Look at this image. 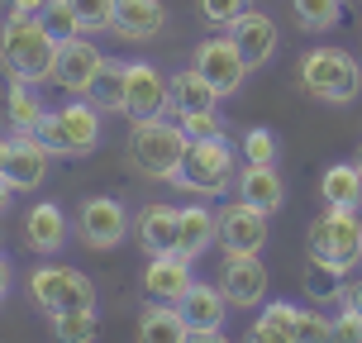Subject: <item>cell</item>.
Returning a JSON list of instances; mask_svg holds the SVG:
<instances>
[{"label":"cell","instance_id":"cell-1","mask_svg":"<svg viewBox=\"0 0 362 343\" xmlns=\"http://www.w3.org/2000/svg\"><path fill=\"white\" fill-rule=\"evenodd\" d=\"M53 62H57V38L43 29L38 15L0 19V67L10 72V81L43 86V81H53Z\"/></svg>","mask_w":362,"mask_h":343},{"label":"cell","instance_id":"cell-2","mask_svg":"<svg viewBox=\"0 0 362 343\" xmlns=\"http://www.w3.org/2000/svg\"><path fill=\"white\" fill-rule=\"evenodd\" d=\"M38 139L53 158H90L100 139H105V115L81 100V95H67L62 105H53L38 124Z\"/></svg>","mask_w":362,"mask_h":343},{"label":"cell","instance_id":"cell-3","mask_svg":"<svg viewBox=\"0 0 362 343\" xmlns=\"http://www.w3.org/2000/svg\"><path fill=\"white\" fill-rule=\"evenodd\" d=\"M305 253L315 267H329L339 277H348L362 262V210L329 205L325 215H315L310 219V234H305Z\"/></svg>","mask_w":362,"mask_h":343},{"label":"cell","instance_id":"cell-4","mask_svg":"<svg viewBox=\"0 0 362 343\" xmlns=\"http://www.w3.org/2000/svg\"><path fill=\"white\" fill-rule=\"evenodd\" d=\"M186 129L177 124V120H139L134 124V134H129V163H134V172L148 181H177L181 172V158H186Z\"/></svg>","mask_w":362,"mask_h":343},{"label":"cell","instance_id":"cell-5","mask_svg":"<svg viewBox=\"0 0 362 343\" xmlns=\"http://www.w3.org/2000/svg\"><path fill=\"white\" fill-rule=\"evenodd\" d=\"M300 91L325 105H353L362 95V62L348 48H310L300 57Z\"/></svg>","mask_w":362,"mask_h":343},{"label":"cell","instance_id":"cell-6","mask_svg":"<svg viewBox=\"0 0 362 343\" xmlns=\"http://www.w3.org/2000/svg\"><path fill=\"white\" fill-rule=\"evenodd\" d=\"M172 186L186 191V196H196V200L224 196L234 186V148H229V139H191Z\"/></svg>","mask_w":362,"mask_h":343},{"label":"cell","instance_id":"cell-7","mask_svg":"<svg viewBox=\"0 0 362 343\" xmlns=\"http://www.w3.org/2000/svg\"><path fill=\"white\" fill-rule=\"evenodd\" d=\"M29 301L48 320L67 315V310H95V281L76 267H62V262H38L29 272Z\"/></svg>","mask_w":362,"mask_h":343},{"label":"cell","instance_id":"cell-8","mask_svg":"<svg viewBox=\"0 0 362 343\" xmlns=\"http://www.w3.org/2000/svg\"><path fill=\"white\" fill-rule=\"evenodd\" d=\"M72 224H76V238L86 243L90 253H110V248H119L134 234V219H129L119 196H86Z\"/></svg>","mask_w":362,"mask_h":343},{"label":"cell","instance_id":"cell-9","mask_svg":"<svg viewBox=\"0 0 362 343\" xmlns=\"http://www.w3.org/2000/svg\"><path fill=\"white\" fill-rule=\"evenodd\" d=\"M158 115H172V76L158 72V62L134 57L124 67V120L139 124V120H158Z\"/></svg>","mask_w":362,"mask_h":343},{"label":"cell","instance_id":"cell-10","mask_svg":"<svg viewBox=\"0 0 362 343\" xmlns=\"http://www.w3.org/2000/svg\"><path fill=\"white\" fill-rule=\"evenodd\" d=\"M267 238H272L267 210H257V205H248V200H238V196H234V205L219 210V229H215L219 253H262Z\"/></svg>","mask_w":362,"mask_h":343},{"label":"cell","instance_id":"cell-11","mask_svg":"<svg viewBox=\"0 0 362 343\" xmlns=\"http://www.w3.org/2000/svg\"><path fill=\"white\" fill-rule=\"evenodd\" d=\"M267 267H262V253H224V267H219V291L229 296L234 310H257L267 301Z\"/></svg>","mask_w":362,"mask_h":343},{"label":"cell","instance_id":"cell-12","mask_svg":"<svg viewBox=\"0 0 362 343\" xmlns=\"http://www.w3.org/2000/svg\"><path fill=\"white\" fill-rule=\"evenodd\" d=\"M76 234V224L67 219V210L57 200H34L24 210V248L38 257H57L67 248V238Z\"/></svg>","mask_w":362,"mask_h":343},{"label":"cell","instance_id":"cell-13","mask_svg":"<svg viewBox=\"0 0 362 343\" xmlns=\"http://www.w3.org/2000/svg\"><path fill=\"white\" fill-rule=\"evenodd\" d=\"M105 67V53L90 43L86 34L57 43V62H53V86L67 95H86V86L95 81V72Z\"/></svg>","mask_w":362,"mask_h":343},{"label":"cell","instance_id":"cell-14","mask_svg":"<svg viewBox=\"0 0 362 343\" xmlns=\"http://www.w3.org/2000/svg\"><path fill=\"white\" fill-rule=\"evenodd\" d=\"M196 262L181 253H163V257H148L144 277H139V286H144V301H163V306H181L186 301V291L196 286Z\"/></svg>","mask_w":362,"mask_h":343},{"label":"cell","instance_id":"cell-15","mask_svg":"<svg viewBox=\"0 0 362 343\" xmlns=\"http://www.w3.org/2000/svg\"><path fill=\"white\" fill-rule=\"evenodd\" d=\"M191 67L219 91V100L234 95V91L243 86V76H248V62L238 57L234 38H205V43L196 48V57H191Z\"/></svg>","mask_w":362,"mask_h":343},{"label":"cell","instance_id":"cell-16","mask_svg":"<svg viewBox=\"0 0 362 343\" xmlns=\"http://www.w3.org/2000/svg\"><path fill=\"white\" fill-rule=\"evenodd\" d=\"M48 167H53V153L43 148L38 134H10V148H5L0 172L10 177L15 191H38V186L48 181Z\"/></svg>","mask_w":362,"mask_h":343},{"label":"cell","instance_id":"cell-17","mask_svg":"<svg viewBox=\"0 0 362 343\" xmlns=\"http://www.w3.org/2000/svg\"><path fill=\"white\" fill-rule=\"evenodd\" d=\"M134 243L144 248V257L177 253V243H181V210H177V205H163V200H148L144 210L134 215Z\"/></svg>","mask_w":362,"mask_h":343},{"label":"cell","instance_id":"cell-18","mask_svg":"<svg viewBox=\"0 0 362 343\" xmlns=\"http://www.w3.org/2000/svg\"><path fill=\"white\" fill-rule=\"evenodd\" d=\"M224 34L234 38V48H238V57L248 62V72L253 67H267L272 57H276V24H272V15H262V10H248V15H238Z\"/></svg>","mask_w":362,"mask_h":343},{"label":"cell","instance_id":"cell-19","mask_svg":"<svg viewBox=\"0 0 362 343\" xmlns=\"http://www.w3.org/2000/svg\"><path fill=\"white\" fill-rule=\"evenodd\" d=\"M163 29H167V5L163 0H115L110 34H119L124 43H153Z\"/></svg>","mask_w":362,"mask_h":343},{"label":"cell","instance_id":"cell-20","mask_svg":"<svg viewBox=\"0 0 362 343\" xmlns=\"http://www.w3.org/2000/svg\"><path fill=\"white\" fill-rule=\"evenodd\" d=\"M262 320L276 325L291 343H329V315L315 306H291V301H272L262 306Z\"/></svg>","mask_w":362,"mask_h":343},{"label":"cell","instance_id":"cell-21","mask_svg":"<svg viewBox=\"0 0 362 343\" xmlns=\"http://www.w3.org/2000/svg\"><path fill=\"white\" fill-rule=\"evenodd\" d=\"M177 310H181V320L191 325V334H200V329H224L234 306H229V296L219 291V281H196Z\"/></svg>","mask_w":362,"mask_h":343},{"label":"cell","instance_id":"cell-22","mask_svg":"<svg viewBox=\"0 0 362 343\" xmlns=\"http://www.w3.org/2000/svg\"><path fill=\"white\" fill-rule=\"evenodd\" d=\"M215 229H219V210H210L205 200H191V205H181V243L177 253L181 257H205L215 248Z\"/></svg>","mask_w":362,"mask_h":343},{"label":"cell","instance_id":"cell-23","mask_svg":"<svg viewBox=\"0 0 362 343\" xmlns=\"http://www.w3.org/2000/svg\"><path fill=\"white\" fill-rule=\"evenodd\" d=\"M191 339V325L181 320L177 306H163V301H148L139 310V329H134V343H186Z\"/></svg>","mask_w":362,"mask_h":343},{"label":"cell","instance_id":"cell-24","mask_svg":"<svg viewBox=\"0 0 362 343\" xmlns=\"http://www.w3.org/2000/svg\"><path fill=\"white\" fill-rule=\"evenodd\" d=\"M238 200H248V205H257V210H281V200H286V186H281V172L276 167H253V163H243L238 167Z\"/></svg>","mask_w":362,"mask_h":343},{"label":"cell","instance_id":"cell-25","mask_svg":"<svg viewBox=\"0 0 362 343\" xmlns=\"http://www.w3.org/2000/svg\"><path fill=\"white\" fill-rule=\"evenodd\" d=\"M43 115H48L43 95L29 81H10V91H5V124L15 129V134H38Z\"/></svg>","mask_w":362,"mask_h":343},{"label":"cell","instance_id":"cell-26","mask_svg":"<svg viewBox=\"0 0 362 343\" xmlns=\"http://www.w3.org/2000/svg\"><path fill=\"white\" fill-rule=\"evenodd\" d=\"M215 105H219V91L196 67L172 72V115H196V110H215Z\"/></svg>","mask_w":362,"mask_h":343},{"label":"cell","instance_id":"cell-27","mask_svg":"<svg viewBox=\"0 0 362 343\" xmlns=\"http://www.w3.org/2000/svg\"><path fill=\"white\" fill-rule=\"evenodd\" d=\"M124 67H129V62L105 57V67L95 72V81L86 86V95H81V100H90L100 115H124Z\"/></svg>","mask_w":362,"mask_h":343},{"label":"cell","instance_id":"cell-28","mask_svg":"<svg viewBox=\"0 0 362 343\" xmlns=\"http://www.w3.org/2000/svg\"><path fill=\"white\" fill-rule=\"evenodd\" d=\"M320 196L325 205H339V210H362V172L358 163H334L320 177Z\"/></svg>","mask_w":362,"mask_h":343},{"label":"cell","instance_id":"cell-29","mask_svg":"<svg viewBox=\"0 0 362 343\" xmlns=\"http://www.w3.org/2000/svg\"><path fill=\"white\" fill-rule=\"evenodd\" d=\"M291 15L305 34H329L344 19V0H291Z\"/></svg>","mask_w":362,"mask_h":343},{"label":"cell","instance_id":"cell-30","mask_svg":"<svg viewBox=\"0 0 362 343\" xmlns=\"http://www.w3.org/2000/svg\"><path fill=\"white\" fill-rule=\"evenodd\" d=\"M53 343H95L100 339V315L95 310H67V315H53Z\"/></svg>","mask_w":362,"mask_h":343},{"label":"cell","instance_id":"cell-31","mask_svg":"<svg viewBox=\"0 0 362 343\" xmlns=\"http://www.w3.org/2000/svg\"><path fill=\"white\" fill-rule=\"evenodd\" d=\"M238 153H243V163H253V167H276L281 144H276V134H272V129H248V134H243V144H238Z\"/></svg>","mask_w":362,"mask_h":343},{"label":"cell","instance_id":"cell-32","mask_svg":"<svg viewBox=\"0 0 362 343\" xmlns=\"http://www.w3.org/2000/svg\"><path fill=\"white\" fill-rule=\"evenodd\" d=\"M43 29L57 38V43H67V38H76L81 34V19H76V10H72V0H48L43 5Z\"/></svg>","mask_w":362,"mask_h":343},{"label":"cell","instance_id":"cell-33","mask_svg":"<svg viewBox=\"0 0 362 343\" xmlns=\"http://www.w3.org/2000/svg\"><path fill=\"white\" fill-rule=\"evenodd\" d=\"M177 124L186 129V139H229L224 115L219 110H196V115H177Z\"/></svg>","mask_w":362,"mask_h":343},{"label":"cell","instance_id":"cell-34","mask_svg":"<svg viewBox=\"0 0 362 343\" xmlns=\"http://www.w3.org/2000/svg\"><path fill=\"white\" fill-rule=\"evenodd\" d=\"M196 10L210 29H229V24H234L238 15H248L253 5H248V0H196Z\"/></svg>","mask_w":362,"mask_h":343},{"label":"cell","instance_id":"cell-35","mask_svg":"<svg viewBox=\"0 0 362 343\" xmlns=\"http://www.w3.org/2000/svg\"><path fill=\"white\" fill-rule=\"evenodd\" d=\"M72 10L81 19V34H100L115 19V0H72Z\"/></svg>","mask_w":362,"mask_h":343},{"label":"cell","instance_id":"cell-36","mask_svg":"<svg viewBox=\"0 0 362 343\" xmlns=\"http://www.w3.org/2000/svg\"><path fill=\"white\" fill-rule=\"evenodd\" d=\"M329 343H362V320L344 306V315L329 320Z\"/></svg>","mask_w":362,"mask_h":343},{"label":"cell","instance_id":"cell-37","mask_svg":"<svg viewBox=\"0 0 362 343\" xmlns=\"http://www.w3.org/2000/svg\"><path fill=\"white\" fill-rule=\"evenodd\" d=\"M238 343H291V339H286V334H281V329H276V325H267V320L257 315L253 325H248V334H243V339H238Z\"/></svg>","mask_w":362,"mask_h":343},{"label":"cell","instance_id":"cell-38","mask_svg":"<svg viewBox=\"0 0 362 343\" xmlns=\"http://www.w3.org/2000/svg\"><path fill=\"white\" fill-rule=\"evenodd\" d=\"M10 286H15V267H10V257L0 253V301L10 296Z\"/></svg>","mask_w":362,"mask_h":343},{"label":"cell","instance_id":"cell-39","mask_svg":"<svg viewBox=\"0 0 362 343\" xmlns=\"http://www.w3.org/2000/svg\"><path fill=\"white\" fill-rule=\"evenodd\" d=\"M186 343H234V339H229L224 329H200V334H191Z\"/></svg>","mask_w":362,"mask_h":343},{"label":"cell","instance_id":"cell-40","mask_svg":"<svg viewBox=\"0 0 362 343\" xmlns=\"http://www.w3.org/2000/svg\"><path fill=\"white\" fill-rule=\"evenodd\" d=\"M10 205H15V186H10V177L0 172V215H10Z\"/></svg>","mask_w":362,"mask_h":343},{"label":"cell","instance_id":"cell-41","mask_svg":"<svg viewBox=\"0 0 362 343\" xmlns=\"http://www.w3.org/2000/svg\"><path fill=\"white\" fill-rule=\"evenodd\" d=\"M43 5H48V0H15L10 15H43Z\"/></svg>","mask_w":362,"mask_h":343},{"label":"cell","instance_id":"cell-42","mask_svg":"<svg viewBox=\"0 0 362 343\" xmlns=\"http://www.w3.org/2000/svg\"><path fill=\"white\" fill-rule=\"evenodd\" d=\"M348 310H353V315H358V320H362V281H358V286H353V291H348Z\"/></svg>","mask_w":362,"mask_h":343},{"label":"cell","instance_id":"cell-43","mask_svg":"<svg viewBox=\"0 0 362 343\" xmlns=\"http://www.w3.org/2000/svg\"><path fill=\"white\" fill-rule=\"evenodd\" d=\"M0 10H5V15H10V10H15V0H0Z\"/></svg>","mask_w":362,"mask_h":343},{"label":"cell","instance_id":"cell-44","mask_svg":"<svg viewBox=\"0 0 362 343\" xmlns=\"http://www.w3.org/2000/svg\"><path fill=\"white\" fill-rule=\"evenodd\" d=\"M358 172H362V148H358Z\"/></svg>","mask_w":362,"mask_h":343}]
</instances>
